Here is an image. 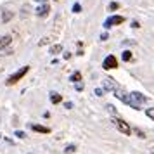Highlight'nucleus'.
I'll return each mask as SVG.
<instances>
[{"instance_id":"nucleus-1","label":"nucleus","mask_w":154,"mask_h":154,"mask_svg":"<svg viewBox=\"0 0 154 154\" xmlns=\"http://www.w3.org/2000/svg\"><path fill=\"white\" fill-rule=\"evenodd\" d=\"M114 95H116V97H118L119 100L123 102V104L130 106L132 109H137V111H139V107H137V106H135V104L132 102V99H130V94H126V92L123 90V88H119V87H118V88L114 90Z\"/></svg>"},{"instance_id":"nucleus-2","label":"nucleus","mask_w":154,"mask_h":154,"mask_svg":"<svg viewBox=\"0 0 154 154\" xmlns=\"http://www.w3.org/2000/svg\"><path fill=\"white\" fill-rule=\"evenodd\" d=\"M112 123H114V126H116V128H118L121 133H125V135H130V133H132V128H130V125L126 123L125 119H121L119 116H114V118H112Z\"/></svg>"},{"instance_id":"nucleus-3","label":"nucleus","mask_w":154,"mask_h":154,"mask_svg":"<svg viewBox=\"0 0 154 154\" xmlns=\"http://www.w3.org/2000/svg\"><path fill=\"white\" fill-rule=\"evenodd\" d=\"M28 71H29V66H23V68H21L19 71H16L12 76H9V78H7V82H5V83H7V85H14V83H17V82H19V80H21V78L24 76L26 73H28Z\"/></svg>"},{"instance_id":"nucleus-4","label":"nucleus","mask_w":154,"mask_h":154,"mask_svg":"<svg viewBox=\"0 0 154 154\" xmlns=\"http://www.w3.org/2000/svg\"><path fill=\"white\" fill-rule=\"evenodd\" d=\"M130 99H132L133 104L139 107V111H140V107H142V104L147 102V97H146V95H142L140 92H130Z\"/></svg>"},{"instance_id":"nucleus-5","label":"nucleus","mask_w":154,"mask_h":154,"mask_svg":"<svg viewBox=\"0 0 154 154\" xmlns=\"http://www.w3.org/2000/svg\"><path fill=\"white\" fill-rule=\"evenodd\" d=\"M121 23H125V17L123 16H111V17H107L104 23V28L109 29L112 26H116V24H121Z\"/></svg>"},{"instance_id":"nucleus-6","label":"nucleus","mask_w":154,"mask_h":154,"mask_svg":"<svg viewBox=\"0 0 154 154\" xmlns=\"http://www.w3.org/2000/svg\"><path fill=\"white\" fill-rule=\"evenodd\" d=\"M102 68H104V69H107V71L118 68V59H116L114 56H107L104 59V63H102Z\"/></svg>"},{"instance_id":"nucleus-7","label":"nucleus","mask_w":154,"mask_h":154,"mask_svg":"<svg viewBox=\"0 0 154 154\" xmlns=\"http://www.w3.org/2000/svg\"><path fill=\"white\" fill-rule=\"evenodd\" d=\"M102 85H104V90H111V92H114L116 88H118V83L112 80L111 76H106L104 80H102Z\"/></svg>"},{"instance_id":"nucleus-8","label":"nucleus","mask_w":154,"mask_h":154,"mask_svg":"<svg viewBox=\"0 0 154 154\" xmlns=\"http://www.w3.org/2000/svg\"><path fill=\"white\" fill-rule=\"evenodd\" d=\"M49 11H50V7L47 5V4H43V5H40V7L36 9V16L43 17V16H47V14H49Z\"/></svg>"},{"instance_id":"nucleus-9","label":"nucleus","mask_w":154,"mask_h":154,"mask_svg":"<svg viewBox=\"0 0 154 154\" xmlns=\"http://www.w3.org/2000/svg\"><path fill=\"white\" fill-rule=\"evenodd\" d=\"M31 130H33V132H38V133H49L50 132V128L42 126V125H31Z\"/></svg>"},{"instance_id":"nucleus-10","label":"nucleus","mask_w":154,"mask_h":154,"mask_svg":"<svg viewBox=\"0 0 154 154\" xmlns=\"http://www.w3.org/2000/svg\"><path fill=\"white\" fill-rule=\"evenodd\" d=\"M50 100H52V104H59V102L63 100V97H61L57 92H50Z\"/></svg>"},{"instance_id":"nucleus-11","label":"nucleus","mask_w":154,"mask_h":154,"mask_svg":"<svg viewBox=\"0 0 154 154\" xmlns=\"http://www.w3.org/2000/svg\"><path fill=\"white\" fill-rule=\"evenodd\" d=\"M11 40H12L11 36H2V38H0V49H4V47H7L9 43H11Z\"/></svg>"},{"instance_id":"nucleus-12","label":"nucleus","mask_w":154,"mask_h":154,"mask_svg":"<svg viewBox=\"0 0 154 154\" xmlns=\"http://www.w3.org/2000/svg\"><path fill=\"white\" fill-rule=\"evenodd\" d=\"M61 50H63V45L57 43V45H54V47H50V54H59Z\"/></svg>"},{"instance_id":"nucleus-13","label":"nucleus","mask_w":154,"mask_h":154,"mask_svg":"<svg viewBox=\"0 0 154 154\" xmlns=\"http://www.w3.org/2000/svg\"><path fill=\"white\" fill-rule=\"evenodd\" d=\"M71 82H82V73H80V71H75V73L71 75Z\"/></svg>"},{"instance_id":"nucleus-14","label":"nucleus","mask_w":154,"mask_h":154,"mask_svg":"<svg viewBox=\"0 0 154 154\" xmlns=\"http://www.w3.org/2000/svg\"><path fill=\"white\" fill-rule=\"evenodd\" d=\"M106 109H107V111L111 112L112 116H118V111H116V107H114L112 104H107V106H106Z\"/></svg>"},{"instance_id":"nucleus-15","label":"nucleus","mask_w":154,"mask_h":154,"mask_svg":"<svg viewBox=\"0 0 154 154\" xmlns=\"http://www.w3.org/2000/svg\"><path fill=\"white\" fill-rule=\"evenodd\" d=\"M123 61H126V63H128V61H130V59H132V52H130V50H125V52H123Z\"/></svg>"},{"instance_id":"nucleus-16","label":"nucleus","mask_w":154,"mask_h":154,"mask_svg":"<svg viewBox=\"0 0 154 154\" xmlns=\"http://www.w3.org/2000/svg\"><path fill=\"white\" fill-rule=\"evenodd\" d=\"M146 114L154 121V107H149V109H146Z\"/></svg>"},{"instance_id":"nucleus-17","label":"nucleus","mask_w":154,"mask_h":154,"mask_svg":"<svg viewBox=\"0 0 154 154\" xmlns=\"http://www.w3.org/2000/svg\"><path fill=\"white\" fill-rule=\"evenodd\" d=\"M75 151H76V147H75V146H68L66 149H64V152H66V154H73Z\"/></svg>"},{"instance_id":"nucleus-18","label":"nucleus","mask_w":154,"mask_h":154,"mask_svg":"<svg viewBox=\"0 0 154 154\" xmlns=\"http://www.w3.org/2000/svg\"><path fill=\"white\" fill-rule=\"evenodd\" d=\"M118 9H119L118 2H111V4H109V11H118Z\"/></svg>"},{"instance_id":"nucleus-19","label":"nucleus","mask_w":154,"mask_h":154,"mask_svg":"<svg viewBox=\"0 0 154 154\" xmlns=\"http://www.w3.org/2000/svg\"><path fill=\"white\" fill-rule=\"evenodd\" d=\"M104 88H95V95H97V97H102V95H104Z\"/></svg>"},{"instance_id":"nucleus-20","label":"nucleus","mask_w":154,"mask_h":154,"mask_svg":"<svg viewBox=\"0 0 154 154\" xmlns=\"http://www.w3.org/2000/svg\"><path fill=\"white\" fill-rule=\"evenodd\" d=\"M83 87H85V85L82 83V82H76V85H75V88H76L78 92H82V90H83Z\"/></svg>"},{"instance_id":"nucleus-21","label":"nucleus","mask_w":154,"mask_h":154,"mask_svg":"<svg viewBox=\"0 0 154 154\" xmlns=\"http://www.w3.org/2000/svg\"><path fill=\"white\" fill-rule=\"evenodd\" d=\"M80 11H82V5L80 4H75L73 5V12H80Z\"/></svg>"},{"instance_id":"nucleus-22","label":"nucleus","mask_w":154,"mask_h":154,"mask_svg":"<svg viewBox=\"0 0 154 154\" xmlns=\"http://www.w3.org/2000/svg\"><path fill=\"white\" fill-rule=\"evenodd\" d=\"M16 137H19V139H24L26 135H24V132H19V130H17V132H16Z\"/></svg>"},{"instance_id":"nucleus-23","label":"nucleus","mask_w":154,"mask_h":154,"mask_svg":"<svg viewBox=\"0 0 154 154\" xmlns=\"http://www.w3.org/2000/svg\"><path fill=\"white\" fill-rule=\"evenodd\" d=\"M11 17H12V14H9V12H7V14H4V16H2V19H4V21H9Z\"/></svg>"},{"instance_id":"nucleus-24","label":"nucleus","mask_w":154,"mask_h":154,"mask_svg":"<svg viewBox=\"0 0 154 154\" xmlns=\"http://www.w3.org/2000/svg\"><path fill=\"white\" fill-rule=\"evenodd\" d=\"M64 59H71V54H69V52H64Z\"/></svg>"},{"instance_id":"nucleus-25","label":"nucleus","mask_w":154,"mask_h":154,"mask_svg":"<svg viewBox=\"0 0 154 154\" xmlns=\"http://www.w3.org/2000/svg\"><path fill=\"white\" fill-rule=\"evenodd\" d=\"M100 40L104 42V40H107V33H104V35H100Z\"/></svg>"},{"instance_id":"nucleus-26","label":"nucleus","mask_w":154,"mask_h":154,"mask_svg":"<svg viewBox=\"0 0 154 154\" xmlns=\"http://www.w3.org/2000/svg\"><path fill=\"white\" fill-rule=\"evenodd\" d=\"M64 106H66V109H71V107H73V104H71V102H66Z\"/></svg>"},{"instance_id":"nucleus-27","label":"nucleus","mask_w":154,"mask_h":154,"mask_svg":"<svg viewBox=\"0 0 154 154\" xmlns=\"http://www.w3.org/2000/svg\"><path fill=\"white\" fill-rule=\"evenodd\" d=\"M36 2H45V0H36Z\"/></svg>"}]
</instances>
